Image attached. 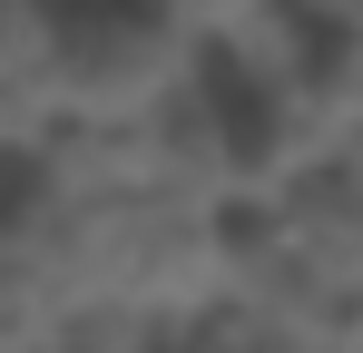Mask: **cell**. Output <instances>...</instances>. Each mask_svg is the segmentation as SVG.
I'll return each instance as SVG.
<instances>
[{
	"instance_id": "cell-1",
	"label": "cell",
	"mask_w": 363,
	"mask_h": 353,
	"mask_svg": "<svg viewBox=\"0 0 363 353\" xmlns=\"http://www.w3.org/2000/svg\"><path fill=\"white\" fill-rule=\"evenodd\" d=\"M50 40H60V138H138L206 69V40L167 0H50Z\"/></svg>"
},
{
	"instance_id": "cell-2",
	"label": "cell",
	"mask_w": 363,
	"mask_h": 353,
	"mask_svg": "<svg viewBox=\"0 0 363 353\" xmlns=\"http://www.w3.org/2000/svg\"><path fill=\"white\" fill-rule=\"evenodd\" d=\"M60 138V40L50 0H0V157Z\"/></svg>"
}]
</instances>
